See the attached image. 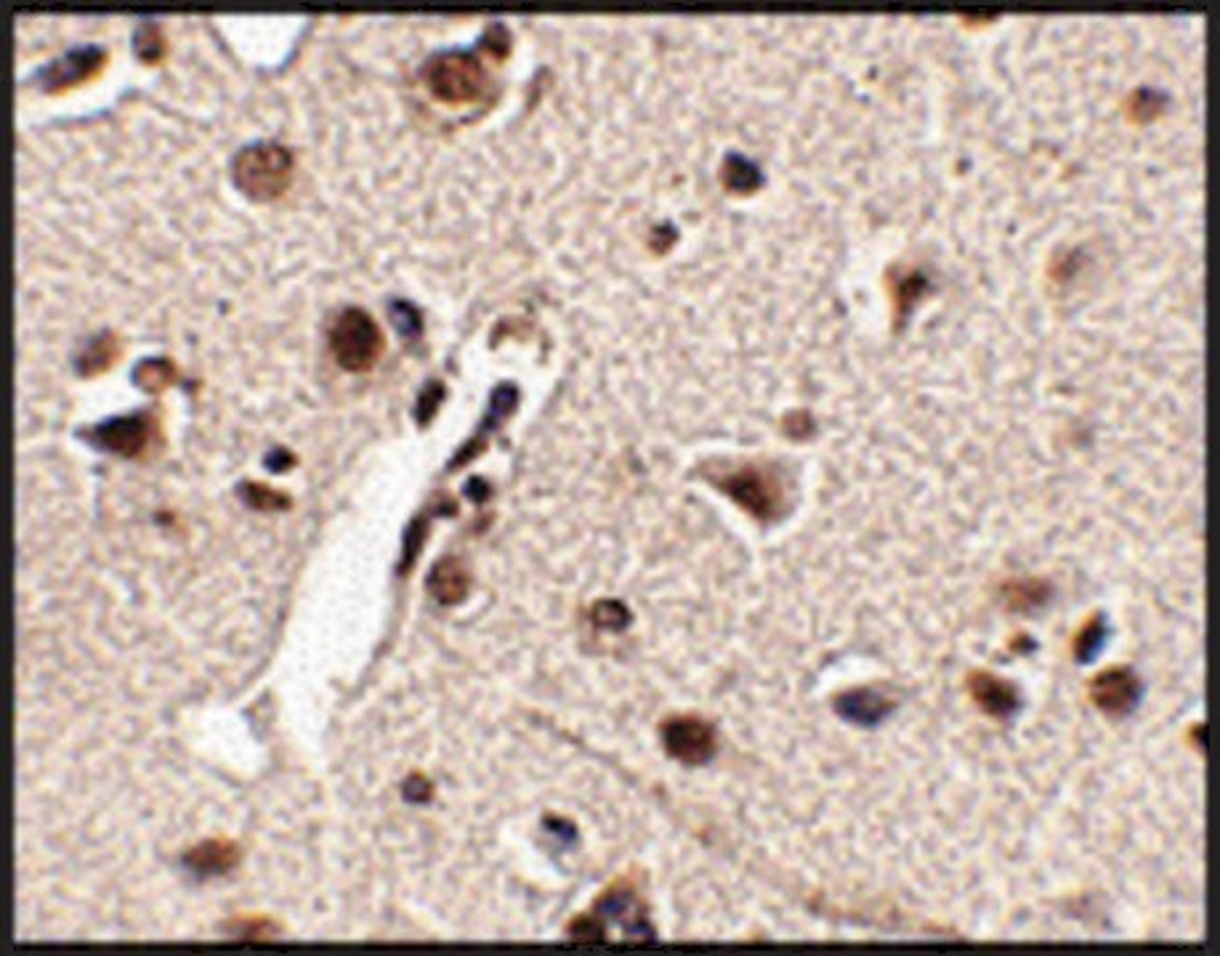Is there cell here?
<instances>
[{"label":"cell","mask_w":1220,"mask_h":956,"mask_svg":"<svg viewBox=\"0 0 1220 956\" xmlns=\"http://www.w3.org/2000/svg\"><path fill=\"white\" fill-rule=\"evenodd\" d=\"M232 178L245 197L256 203H272L282 197L293 178L291 149L274 142L251 144L237 152L232 163Z\"/></svg>","instance_id":"cell-1"},{"label":"cell","mask_w":1220,"mask_h":956,"mask_svg":"<svg viewBox=\"0 0 1220 956\" xmlns=\"http://www.w3.org/2000/svg\"><path fill=\"white\" fill-rule=\"evenodd\" d=\"M423 80L439 101L452 107L479 101L487 91L485 61L468 51H447L433 57L423 69Z\"/></svg>","instance_id":"cell-2"},{"label":"cell","mask_w":1220,"mask_h":956,"mask_svg":"<svg viewBox=\"0 0 1220 956\" xmlns=\"http://www.w3.org/2000/svg\"><path fill=\"white\" fill-rule=\"evenodd\" d=\"M330 351L349 372H368L383 353V332L364 309H347L330 330Z\"/></svg>","instance_id":"cell-3"},{"label":"cell","mask_w":1220,"mask_h":956,"mask_svg":"<svg viewBox=\"0 0 1220 956\" xmlns=\"http://www.w3.org/2000/svg\"><path fill=\"white\" fill-rule=\"evenodd\" d=\"M157 422L149 412L126 414V418H113L91 431V441L105 452L120 457H139L147 452L149 441L155 439Z\"/></svg>","instance_id":"cell-4"},{"label":"cell","mask_w":1220,"mask_h":956,"mask_svg":"<svg viewBox=\"0 0 1220 956\" xmlns=\"http://www.w3.org/2000/svg\"><path fill=\"white\" fill-rule=\"evenodd\" d=\"M107 65V51L99 46H82L67 51L65 57L51 61L38 72V86L46 94H61L70 91V88L80 86V82L91 80L94 75H99V69Z\"/></svg>","instance_id":"cell-5"},{"label":"cell","mask_w":1220,"mask_h":956,"mask_svg":"<svg viewBox=\"0 0 1220 956\" xmlns=\"http://www.w3.org/2000/svg\"><path fill=\"white\" fill-rule=\"evenodd\" d=\"M663 744L667 754L675 760H681V763L702 765L713 758L715 733L705 720L681 715V718H671L663 725Z\"/></svg>","instance_id":"cell-6"},{"label":"cell","mask_w":1220,"mask_h":956,"mask_svg":"<svg viewBox=\"0 0 1220 956\" xmlns=\"http://www.w3.org/2000/svg\"><path fill=\"white\" fill-rule=\"evenodd\" d=\"M1141 694H1143V685L1139 677H1135V672L1128 667H1112L1106 672H1099V675L1091 681L1093 704L1099 706L1101 712H1106V715H1114V718L1130 715V712L1139 706Z\"/></svg>","instance_id":"cell-7"},{"label":"cell","mask_w":1220,"mask_h":956,"mask_svg":"<svg viewBox=\"0 0 1220 956\" xmlns=\"http://www.w3.org/2000/svg\"><path fill=\"white\" fill-rule=\"evenodd\" d=\"M968 685H970V694H974L976 699V704L982 706L989 718L1005 720V718H1013L1018 710H1022V696H1018L1016 683L1003 681V677L992 675V672L978 670L968 677Z\"/></svg>","instance_id":"cell-8"},{"label":"cell","mask_w":1220,"mask_h":956,"mask_svg":"<svg viewBox=\"0 0 1220 956\" xmlns=\"http://www.w3.org/2000/svg\"><path fill=\"white\" fill-rule=\"evenodd\" d=\"M721 487L734 497L736 503H742L744 508H750L755 516H771V508L777 503V489L771 487V478L758 468H744L736 470L734 476L723 478Z\"/></svg>","instance_id":"cell-9"},{"label":"cell","mask_w":1220,"mask_h":956,"mask_svg":"<svg viewBox=\"0 0 1220 956\" xmlns=\"http://www.w3.org/2000/svg\"><path fill=\"white\" fill-rule=\"evenodd\" d=\"M836 706L840 715L859 725H878L894 710V704L886 696H880L878 691L870 689L846 691V694L836 699Z\"/></svg>","instance_id":"cell-10"},{"label":"cell","mask_w":1220,"mask_h":956,"mask_svg":"<svg viewBox=\"0 0 1220 956\" xmlns=\"http://www.w3.org/2000/svg\"><path fill=\"white\" fill-rule=\"evenodd\" d=\"M184 861L189 869H195L197 875L203 877L224 875V871H230L237 866L240 848L230 840H208V842H199L197 848H192Z\"/></svg>","instance_id":"cell-11"},{"label":"cell","mask_w":1220,"mask_h":956,"mask_svg":"<svg viewBox=\"0 0 1220 956\" xmlns=\"http://www.w3.org/2000/svg\"><path fill=\"white\" fill-rule=\"evenodd\" d=\"M429 591L437 604L455 606L466 598L468 593V572L458 558H445L433 566L429 574Z\"/></svg>","instance_id":"cell-12"},{"label":"cell","mask_w":1220,"mask_h":956,"mask_svg":"<svg viewBox=\"0 0 1220 956\" xmlns=\"http://www.w3.org/2000/svg\"><path fill=\"white\" fill-rule=\"evenodd\" d=\"M117 357H120V343H117L113 332H107V335L94 338V341L88 343V349L82 351L78 367L86 372V375H96V372L109 370Z\"/></svg>","instance_id":"cell-13"},{"label":"cell","mask_w":1220,"mask_h":956,"mask_svg":"<svg viewBox=\"0 0 1220 956\" xmlns=\"http://www.w3.org/2000/svg\"><path fill=\"white\" fill-rule=\"evenodd\" d=\"M1104 643H1106L1104 620H1101V616H1093V620L1085 622V627L1080 630L1077 641H1074V660L1082 664H1091L1095 656L1104 651Z\"/></svg>","instance_id":"cell-14"},{"label":"cell","mask_w":1220,"mask_h":956,"mask_svg":"<svg viewBox=\"0 0 1220 956\" xmlns=\"http://www.w3.org/2000/svg\"><path fill=\"white\" fill-rule=\"evenodd\" d=\"M134 380H136V386L144 388V391L160 393L168 386H174L176 367L170 364L168 359H147V362L139 364V370H136Z\"/></svg>","instance_id":"cell-15"},{"label":"cell","mask_w":1220,"mask_h":956,"mask_svg":"<svg viewBox=\"0 0 1220 956\" xmlns=\"http://www.w3.org/2000/svg\"><path fill=\"white\" fill-rule=\"evenodd\" d=\"M240 495H243V500L256 510H285V508H291V500H287L282 491L266 487V484H256V481L243 484V487H240Z\"/></svg>","instance_id":"cell-16"},{"label":"cell","mask_w":1220,"mask_h":956,"mask_svg":"<svg viewBox=\"0 0 1220 956\" xmlns=\"http://www.w3.org/2000/svg\"><path fill=\"white\" fill-rule=\"evenodd\" d=\"M134 46H136V53H139V59L144 61V65H157V61L163 59L165 43H163L160 30H157L155 25L141 27V30L136 32Z\"/></svg>","instance_id":"cell-17"},{"label":"cell","mask_w":1220,"mask_h":956,"mask_svg":"<svg viewBox=\"0 0 1220 956\" xmlns=\"http://www.w3.org/2000/svg\"><path fill=\"white\" fill-rule=\"evenodd\" d=\"M628 620L631 614L625 612V606L609 604V601H604V604L593 608V622L604 630H623L625 625H628Z\"/></svg>","instance_id":"cell-18"},{"label":"cell","mask_w":1220,"mask_h":956,"mask_svg":"<svg viewBox=\"0 0 1220 956\" xmlns=\"http://www.w3.org/2000/svg\"><path fill=\"white\" fill-rule=\"evenodd\" d=\"M404 794L410 797V800H429L431 784L426 779H420V775H412V779L404 784Z\"/></svg>","instance_id":"cell-19"}]
</instances>
